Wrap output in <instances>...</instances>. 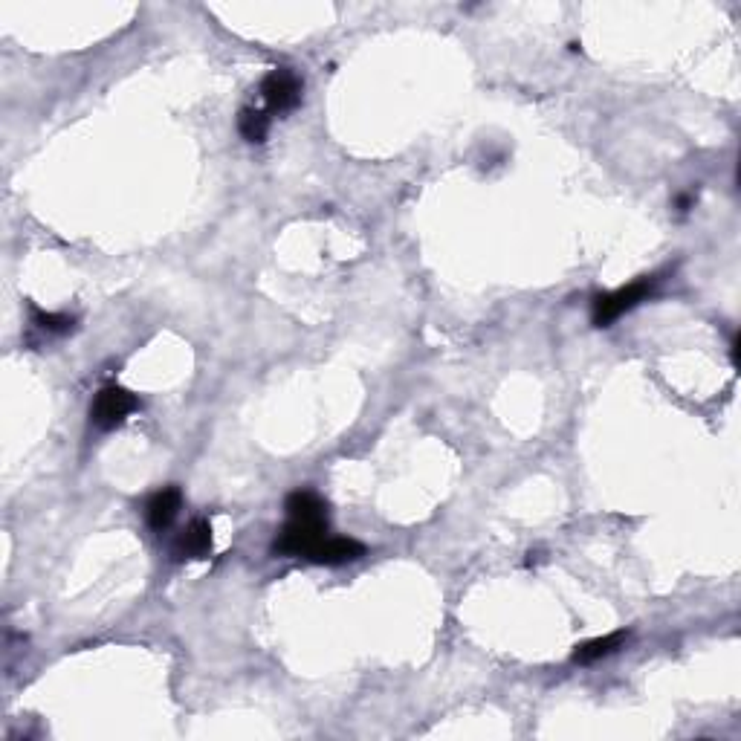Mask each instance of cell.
Wrapping results in <instances>:
<instances>
[{"label":"cell","mask_w":741,"mask_h":741,"mask_svg":"<svg viewBox=\"0 0 741 741\" xmlns=\"http://www.w3.org/2000/svg\"><path fill=\"white\" fill-rule=\"evenodd\" d=\"M32 322L47 333H70L76 319L73 316H64V313H44V310H35L32 307Z\"/></svg>","instance_id":"11"},{"label":"cell","mask_w":741,"mask_h":741,"mask_svg":"<svg viewBox=\"0 0 741 741\" xmlns=\"http://www.w3.org/2000/svg\"><path fill=\"white\" fill-rule=\"evenodd\" d=\"M212 550V524L206 519H194L174 542L171 556L174 562H186V559H203Z\"/></svg>","instance_id":"5"},{"label":"cell","mask_w":741,"mask_h":741,"mask_svg":"<svg viewBox=\"0 0 741 741\" xmlns=\"http://www.w3.org/2000/svg\"><path fill=\"white\" fill-rule=\"evenodd\" d=\"M287 516L290 519H328V504L310 490H299L287 498Z\"/></svg>","instance_id":"9"},{"label":"cell","mask_w":741,"mask_h":741,"mask_svg":"<svg viewBox=\"0 0 741 741\" xmlns=\"http://www.w3.org/2000/svg\"><path fill=\"white\" fill-rule=\"evenodd\" d=\"M261 99L270 113H287L302 99V79L293 70H273L261 82Z\"/></svg>","instance_id":"4"},{"label":"cell","mask_w":741,"mask_h":741,"mask_svg":"<svg viewBox=\"0 0 741 741\" xmlns=\"http://www.w3.org/2000/svg\"><path fill=\"white\" fill-rule=\"evenodd\" d=\"M328 536V519H290L275 536L278 556H310Z\"/></svg>","instance_id":"2"},{"label":"cell","mask_w":741,"mask_h":741,"mask_svg":"<svg viewBox=\"0 0 741 741\" xmlns=\"http://www.w3.org/2000/svg\"><path fill=\"white\" fill-rule=\"evenodd\" d=\"M238 131L247 142H264L270 134V113L258 108H244L238 116Z\"/></svg>","instance_id":"10"},{"label":"cell","mask_w":741,"mask_h":741,"mask_svg":"<svg viewBox=\"0 0 741 741\" xmlns=\"http://www.w3.org/2000/svg\"><path fill=\"white\" fill-rule=\"evenodd\" d=\"M626 640H629V634L626 632H614V634H605V637H597V640H588V643L577 646L574 660H577V663H597V660H603V658H608V655H614V652H620V649L626 646Z\"/></svg>","instance_id":"8"},{"label":"cell","mask_w":741,"mask_h":741,"mask_svg":"<svg viewBox=\"0 0 741 741\" xmlns=\"http://www.w3.org/2000/svg\"><path fill=\"white\" fill-rule=\"evenodd\" d=\"M658 287V278L655 275H643L632 284L614 290V293H605V296H597L594 299V307H591V319L597 328H608L614 319H620L623 313L634 310L640 302H646Z\"/></svg>","instance_id":"1"},{"label":"cell","mask_w":741,"mask_h":741,"mask_svg":"<svg viewBox=\"0 0 741 741\" xmlns=\"http://www.w3.org/2000/svg\"><path fill=\"white\" fill-rule=\"evenodd\" d=\"M359 556H365V545L351 536H325L322 545L313 550L307 559L316 565H345V562H357Z\"/></svg>","instance_id":"6"},{"label":"cell","mask_w":741,"mask_h":741,"mask_svg":"<svg viewBox=\"0 0 741 741\" xmlns=\"http://www.w3.org/2000/svg\"><path fill=\"white\" fill-rule=\"evenodd\" d=\"M137 409L139 400L131 394V391H125V388H119V385H108V388H102V391L96 394V400H93V406H90V420H93L96 429L110 432V429L122 426Z\"/></svg>","instance_id":"3"},{"label":"cell","mask_w":741,"mask_h":741,"mask_svg":"<svg viewBox=\"0 0 741 741\" xmlns=\"http://www.w3.org/2000/svg\"><path fill=\"white\" fill-rule=\"evenodd\" d=\"M180 504H183V495H180V490H177V487H165V490H160V493L148 501V507H145V519H148V524H151L157 533H163V530H168L171 522L177 519Z\"/></svg>","instance_id":"7"}]
</instances>
